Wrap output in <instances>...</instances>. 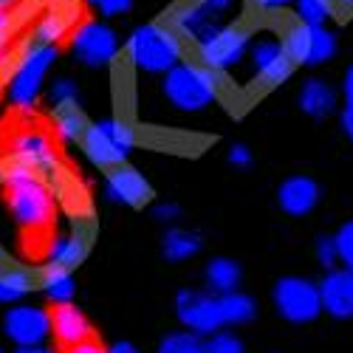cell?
Here are the masks:
<instances>
[{"instance_id":"cell-1","label":"cell","mask_w":353,"mask_h":353,"mask_svg":"<svg viewBox=\"0 0 353 353\" xmlns=\"http://www.w3.org/2000/svg\"><path fill=\"white\" fill-rule=\"evenodd\" d=\"M0 184H3L9 215L20 229L32 234H43L51 229L54 192L37 172H32L28 167H20L14 161H6L3 172H0Z\"/></svg>"},{"instance_id":"cell-2","label":"cell","mask_w":353,"mask_h":353,"mask_svg":"<svg viewBox=\"0 0 353 353\" xmlns=\"http://www.w3.org/2000/svg\"><path fill=\"white\" fill-rule=\"evenodd\" d=\"M128 60L144 74H167L184 60V40L167 23L139 26L128 40Z\"/></svg>"},{"instance_id":"cell-3","label":"cell","mask_w":353,"mask_h":353,"mask_svg":"<svg viewBox=\"0 0 353 353\" xmlns=\"http://www.w3.org/2000/svg\"><path fill=\"white\" fill-rule=\"evenodd\" d=\"M161 91H164L170 105H175L179 110H187V113H195V110H203L218 99L221 79L207 65L181 60L175 68H170L164 74Z\"/></svg>"},{"instance_id":"cell-4","label":"cell","mask_w":353,"mask_h":353,"mask_svg":"<svg viewBox=\"0 0 353 353\" xmlns=\"http://www.w3.org/2000/svg\"><path fill=\"white\" fill-rule=\"evenodd\" d=\"M79 144H82L85 156L91 159L97 167L113 170V167L125 164L128 153L133 150L136 130H133V125L128 119H122V116H113V119L88 125Z\"/></svg>"},{"instance_id":"cell-5","label":"cell","mask_w":353,"mask_h":353,"mask_svg":"<svg viewBox=\"0 0 353 353\" xmlns=\"http://www.w3.org/2000/svg\"><path fill=\"white\" fill-rule=\"evenodd\" d=\"M54 60H57V46L26 43V48L17 57V65L12 71V79H9V102L14 108L28 110L37 102L46 74L51 71Z\"/></svg>"},{"instance_id":"cell-6","label":"cell","mask_w":353,"mask_h":353,"mask_svg":"<svg viewBox=\"0 0 353 353\" xmlns=\"http://www.w3.org/2000/svg\"><path fill=\"white\" fill-rule=\"evenodd\" d=\"M283 48L288 54V60L297 65H322L336 54V37L328 32L325 26H308L294 20L285 26L283 32Z\"/></svg>"},{"instance_id":"cell-7","label":"cell","mask_w":353,"mask_h":353,"mask_svg":"<svg viewBox=\"0 0 353 353\" xmlns=\"http://www.w3.org/2000/svg\"><path fill=\"white\" fill-rule=\"evenodd\" d=\"M249 43H252L249 28L241 26V23H229V26L218 28L215 34L203 37L198 43V63L207 65L215 74L232 71L246 57Z\"/></svg>"},{"instance_id":"cell-8","label":"cell","mask_w":353,"mask_h":353,"mask_svg":"<svg viewBox=\"0 0 353 353\" xmlns=\"http://www.w3.org/2000/svg\"><path fill=\"white\" fill-rule=\"evenodd\" d=\"M274 308L283 319L294 322V325H305L314 322L322 314V303H319V285L305 280V277H280L274 291Z\"/></svg>"},{"instance_id":"cell-9","label":"cell","mask_w":353,"mask_h":353,"mask_svg":"<svg viewBox=\"0 0 353 353\" xmlns=\"http://www.w3.org/2000/svg\"><path fill=\"white\" fill-rule=\"evenodd\" d=\"M9 161L28 167L40 179H51L60 172V156H57L51 139L37 128H20L9 136Z\"/></svg>"},{"instance_id":"cell-10","label":"cell","mask_w":353,"mask_h":353,"mask_svg":"<svg viewBox=\"0 0 353 353\" xmlns=\"http://www.w3.org/2000/svg\"><path fill=\"white\" fill-rule=\"evenodd\" d=\"M71 51L82 65L99 68L110 65L119 57V40H116V32L110 26L99 20H88L71 34Z\"/></svg>"},{"instance_id":"cell-11","label":"cell","mask_w":353,"mask_h":353,"mask_svg":"<svg viewBox=\"0 0 353 353\" xmlns=\"http://www.w3.org/2000/svg\"><path fill=\"white\" fill-rule=\"evenodd\" d=\"M249 60H252L254 79L266 88L283 85L294 74V63L288 60L283 43L272 34H263L254 43H249Z\"/></svg>"},{"instance_id":"cell-12","label":"cell","mask_w":353,"mask_h":353,"mask_svg":"<svg viewBox=\"0 0 353 353\" xmlns=\"http://www.w3.org/2000/svg\"><path fill=\"white\" fill-rule=\"evenodd\" d=\"M175 314H179L181 325L190 328L195 336H201V334L212 336L223 325L218 297L203 294V291H179V297H175Z\"/></svg>"},{"instance_id":"cell-13","label":"cell","mask_w":353,"mask_h":353,"mask_svg":"<svg viewBox=\"0 0 353 353\" xmlns=\"http://www.w3.org/2000/svg\"><path fill=\"white\" fill-rule=\"evenodd\" d=\"M3 328H6V336L17 347L43 345L51 334V314L37 305H17L6 314Z\"/></svg>"},{"instance_id":"cell-14","label":"cell","mask_w":353,"mask_h":353,"mask_svg":"<svg viewBox=\"0 0 353 353\" xmlns=\"http://www.w3.org/2000/svg\"><path fill=\"white\" fill-rule=\"evenodd\" d=\"M105 195L116 203H125V207H144L150 201L153 190H150V181L136 170V167H128V164H119L108 172V181H105Z\"/></svg>"},{"instance_id":"cell-15","label":"cell","mask_w":353,"mask_h":353,"mask_svg":"<svg viewBox=\"0 0 353 353\" xmlns=\"http://www.w3.org/2000/svg\"><path fill=\"white\" fill-rule=\"evenodd\" d=\"M319 303L322 311L334 319L353 316V269H331L319 283Z\"/></svg>"},{"instance_id":"cell-16","label":"cell","mask_w":353,"mask_h":353,"mask_svg":"<svg viewBox=\"0 0 353 353\" xmlns=\"http://www.w3.org/2000/svg\"><path fill=\"white\" fill-rule=\"evenodd\" d=\"M167 26L181 40H195V43H201L203 37H210V34L218 32V28H223L218 20H212L207 12H203L195 0H184L181 6H175Z\"/></svg>"},{"instance_id":"cell-17","label":"cell","mask_w":353,"mask_h":353,"mask_svg":"<svg viewBox=\"0 0 353 353\" xmlns=\"http://www.w3.org/2000/svg\"><path fill=\"white\" fill-rule=\"evenodd\" d=\"M277 203L285 215L303 218L319 203V184L308 175H291L277 190Z\"/></svg>"},{"instance_id":"cell-18","label":"cell","mask_w":353,"mask_h":353,"mask_svg":"<svg viewBox=\"0 0 353 353\" xmlns=\"http://www.w3.org/2000/svg\"><path fill=\"white\" fill-rule=\"evenodd\" d=\"M51 334L60 339V345L77 347V345L91 339V325H88L85 314L77 305L65 303V305H57L51 311Z\"/></svg>"},{"instance_id":"cell-19","label":"cell","mask_w":353,"mask_h":353,"mask_svg":"<svg viewBox=\"0 0 353 353\" xmlns=\"http://www.w3.org/2000/svg\"><path fill=\"white\" fill-rule=\"evenodd\" d=\"M88 254V232L77 226L74 232H65L60 238H54L48 246V266L74 272Z\"/></svg>"},{"instance_id":"cell-20","label":"cell","mask_w":353,"mask_h":353,"mask_svg":"<svg viewBox=\"0 0 353 353\" xmlns=\"http://www.w3.org/2000/svg\"><path fill=\"white\" fill-rule=\"evenodd\" d=\"M300 108H303V113L314 116V119H322V116L334 113L336 91L322 79H308L303 85V91H300Z\"/></svg>"},{"instance_id":"cell-21","label":"cell","mask_w":353,"mask_h":353,"mask_svg":"<svg viewBox=\"0 0 353 353\" xmlns=\"http://www.w3.org/2000/svg\"><path fill=\"white\" fill-rule=\"evenodd\" d=\"M32 288H34V274L28 269H23V266L0 269V303L3 305L20 303Z\"/></svg>"},{"instance_id":"cell-22","label":"cell","mask_w":353,"mask_h":353,"mask_svg":"<svg viewBox=\"0 0 353 353\" xmlns=\"http://www.w3.org/2000/svg\"><path fill=\"white\" fill-rule=\"evenodd\" d=\"M161 252L170 263H181L190 260L201 252V238L190 229H170L161 241Z\"/></svg>"},{"instance_id":"cell-23","label":"cell","mask_w":353,"mask_h":353,"mask_svg":"<svg viewBox=\"0 0 353 353\" xmlns=\"http://www.w3.org/2000/svg\"><path fill=\"white\" fill-rule=\"evenodd\" d=\"M221 303V316H223V325H243V322H252L257 314V305L249 294L243 291H229L218 297Z\"/></svg>"},{"instance_id":"cell-24","label":"cell","mask_w":353,"mask_h":353,"mask_svg":"<svg viewBox=\"0 0 353 353\" xmlns=\"http://www.w3.org/2000/svg\"><path fill=\"white\" fill-rule=\"evenodd\" d=\"M88 122L77 105H63V108H54V133L60 141L65 144H77L82 141V133H85Z\"/></svg>"},{"instance_id":"cell-25","label":"cell","mask_w":353,"mask_h":353,"mask_svg":"<svg viewBox=\"0 0 353 353\" xmlns=\"http://www.w3.org/2000/svg\"><path fill=\"white\" fill-rule=\"evenodd\" d=\"M207 283L218 294L238 291V285H241V266L234 260H229V257H215V260L207 263Z\"/></svg>"},{"instance_id":"cell-26","label":"cell","mask_w":353,"mask_h":353,"mask_svg":"<svg viewBox=\"0 0 353 353\" xmlns=\"http://www.w3.org/2000/svg\"><path fill=\"white\" fill-rule=\"evenodd\" d=\"M68 14L63 12H48L40 17V23L34 26V32H32V40L28 43H37V46H57L65 34H68Z\"/></svg>"},{"instance_id":"cell-27","label":"cell","mask_w":353,"mask_h":353,"mask_svg":"<svg viewBox=\"0 0 353 353\" xmlns=\"http://www.w3.org/2000/svg\"><path fill=\"white\" fill-rule=\"evenodd\" d=\"M43 291H46V297H48L54 305H65V303H71V300H74L77 285H74L71 272L48 266V269H46V274H43Z\"/></svg>"},{"instance_id":"cell-28","label":"cell","mask_w":353,"mask_h":353,"mask_svg":"<svg viewBox=\"0 0 353 353\" xmlns=\"http://www.w3.org/2000/svg\"><path fill=\"white\" fill-rule=\"evenodd\" d=\"M294 14L300 23L325 26L336 14V0H294Z\"/></svg>"},{"instance_id":"cell-29","label":"cell","mask_w":353,"mask_h":353,"mask_svg":"<svg viewBox=\"0 0 353 353\" xmlns=\"http://www.w3.org/2000/svg\"><path fill=\"white\" fill-rule=\"evenodd\" d=\"M156 353H203V342L190 331H179V334H167L159 342Z\"/></svg>"},{"instance_id":"cell-30","label":"cell","mask_w":353,"mask_h":353,"mask_svg":"<svg viewBox=\"0 0 353 353\" xmlns=\"http://www.w3.org/2000/svg\"><path fill=\"white\" fill-rule=\"evenodd\" d=\"M195 3L207 12L212 20H218L221 26H229V23H234V17H238V12H241V0H195Z\"/></svg>"},{"instance_id":"cell-31","label":"cell","mask_w":353,"mask_h":353,"mask_svg":"<svg viewBox=\"0 0 353 353\" xmlns=\"http://www.w3.org/2000/svg\"><path fill=\"white\" fill-rule=\"evenodd\" d=\"M48 99L54 108H63V105H77L79 99V91H77V82L63 77V79H54L51 91H48Z\"/></svg>"},{"instance_id":"cell-32","label":"cell","mask_w":353,"mask_h":353,"mask_svg":"<svg viewBox=\"0 0 353 353\" xmlns=\"http://www.w3.org/2000/svg\"><path fill=\"white\" fill-rule=\"evenodd\" d=\"M334 243H336L339 263H345V269H353V221L339 226V232L334 234Z\"/></svg>"},{"instance_id":"cell-33","label":"cell","mask_w":353,"mask_h":353,"mask_svg":"<svg viewBox=\"0 0 353 353\" xmlns=\"http://www.w3.org/2000/svg\"><path fill=\"white\" fill-rule=\"evenodd\" d=\"M203 353H246L243 342L232 334H212L210 342H203Z\"/></svg>"},{"instance_id":"cell-34","label":"cell","mask_w":353,"mask_h":353,"mask_svg":"<svg viewBox=\"0 0 353 353\" xmlns=\"http://www.w3.org/2000/svg\"><path fill=\"white\" fill-rule=\"evenodd\" d=\"M314 252H316V260H319L325 269H334L336 263H339L336 243H334V234H319L316 243H314Z\"/></svg>"},{"instance_id":"cell-35","label":"cell","mask_w":353,"mask_h":353,"mask_svg":"<svg viewBox=\"0 0 353 353\" xmlns=\"http://www.w3.org/2000/svg\"><path fill=\"white\" fill-rule=\"evenodd\" d=\"M130 3H133V0H102L97 9H99L105 17H119V14H125V12L130 9Z\"/></svg>"},{"instance_id":"cell-36","label":"cell","mask_w":353,"mask_h":353,"mask_svg":"<svg viewBox=\"0 0 353 353\" xmlns=\"http://www.w3.org/2000/svg\"><path fill=\"white\" fill-rule=\"evenodd\" d=\"M229 161L234 167H249L252 164V150H249L246 144H234L232 150H229Z\"/></svg>"},{"instance_id":"cell-37","label":"cell","mask_w":353,"mask_h":353,"mask_svg":"<svg viewBox=\"0 0 353 353\" xmlns=\"http://www.w3.org/2000/svg\"><path fill=\"white\" fill-rule=\"evenodd\" d=\"M9 34H12V14L6 9H0V51H6Z\"/></svg>"},{"instance_id":"cell-38","label":"cell","mask_w":353,"mask_h":353,"mask_svg":"<svg viewBox=\"0 0 353 353\" xmlns=\"http://www.w3.org/2000/svg\"><path fill=\"white\" fill-rule=\"evenodd\" d=\"M252 6H257L260 12H280L285 9L288 3H294V0H249Z\"/></svg>"},{"instance_id":"cell-39","label":"cell","mask_w":353,"mask_h":353,"mask_svg":"<svg viewBox=\"0 0 353 353\" xmlns=\"http://www.w3.org/2000/svg\"><path fill=\"white\" fill-rule=\"evenodd\" d=\"M156 218H159V221L179 218V207H175V203H159V207H156Z\"/></svg>"},{"instance_id":"cell-40","label":"cell","mask_w":353,"mask_h":353,"mask_svg":"<svg viewBox=\"0 0 353 353\" xmlns=\"http://www.w3.org/2000/svg\"><path fill=\"white\" fill-rule=\"evenodd\" d=\"M342 130H345V136L353 141V105H347V108L342 110Z\"/></svg>"},{"instance_id":"cell-41","label":"cell","mask_w":353,"mask_h":353,"mask_svg":"<svg viewBox=\"0 0 353 353\" xmlns=\"http://www.w3.org/2000/svg\"><path fill=\"white\" fill-rule=\"evenodd\" d=\"M71 353H108L102 345H97V342H82V345H77V347H71Z\"/></svg>"},{"instance_id":"cell-42","label":"cell","mask_w":353,"mask_h":353,"mask_svg":"<svg viewBox=\"0 0 353 353\" xmlns=\"http://www.w3.org/2000/svg\"><path fill=\"white\" fill-rule=\"evenodd\" d=\"M342 91H345V99H347V105H353V65H350V68H347V74H345Z\"/></svg>"},{"instance_id":"cell-43","label":"cell","mask_w":353,"mask_h":353,"mask_svg":"<svg viewBox=\"0 0 353 353\" xmlns=\"http://www.w3.org/2000/svg\"><path fill=\"white\" fill-rule=\"evenodd\" d=\"M108 353H139V350H136L130 342H116V345H113Z\"/></svg>"},{"instance_id":"cell-44","label":"cell","mask_w":353,"mask_h":353,"mask_svg":"<svg viewBox=\"0 0 353 353\" xmlns=\"http://www.w3.org/2000/svg\"><path fill=\"white\" fill-rule=\"evenodd\" d=\"M14 353H54V350H48L46 345H32V347H17Z\"/></svg>"},{"instance_id":"cell-45","label":"cell","mask_w":353,"mask_h":353,"mask_svg":"<svg viewBox=\"0 0 353 353\" xmlns=\"http://www.w3.org/2000/svg\"><path fill=\"white\" fill-rule=\"evenodd\" d=\"M336 6H353V0H336Z\"/></svg>"},{"instance_id":"cell-46","label":"cell","mask_w":353,"mask_h":353,"mask_svg":"<svg viewBox=\"0 0 353 353\" xmlns=\"http://www.w3.org/2000/svg\"><path fill=\"white\" fill-rule=\"evenodd\" d=\"M14 0H0V9H6V6H12Z\"/></svg>"},{"instance_id":"cell-47","label":"cell","mask_w":353,"mask_h":353,"mask_svg":"<svg viewBox=\"0 0 353 353\" xmlns=\"http://www.w3.org/2000/svg\"><path fill=\"white\" fill-rule=\"evenodd\" d=\"M85 3H91V6H99V3H102V0H85Z\"/></svg>"},{"instance_id":"cell-48","label":"cell","mask_w":353,"mask_h":353,"mask_svg":"<svg viewBox=\"0 0 353 353\" xmlns=\"http://www.w3.org/2000/svg\"><path fill=\"white\" fill-rule=\"evenodd\" d=\"M0 353H3V350H0Z\"/></svg>"}]
</instances>
